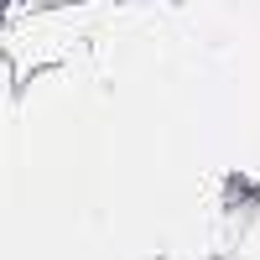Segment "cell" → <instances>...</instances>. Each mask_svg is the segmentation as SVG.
I'll list each match as a JSON object with an SVG mask.
<instances>
[{
    "label": "cell",
    "instance_id": "cell-1",
    "mask_svg": "<svg viewBox=\"0 0 260 260\" xmlns=\"http://www.w3.org/2000/svg\"><path fill=\"white\" fill-rule=\"evenodd\" d=\"M219 213L224 219H255L260 213V182L245 177V172H229L219 187Z\"/></svg>",
    "mask_w": 260,
    "mask_h": 260
}]
</instances>
